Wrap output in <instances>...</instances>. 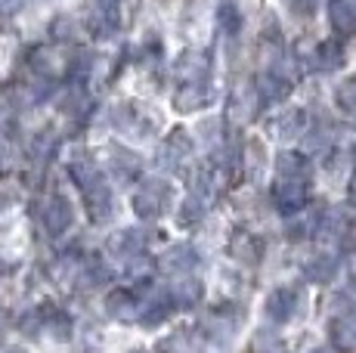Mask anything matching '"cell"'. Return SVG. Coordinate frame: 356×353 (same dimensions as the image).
<instances>
[{"label":"cell","instance_id":"obj_1","mask_svg":"<svg viewBox=\"0 0 356 353\" xmlns=\"http://www.w3.org/2000/svg\"><path fill=\"white\" fill-rule=\"evenodd\" d=\"M72 176H74V183L81 186V192H84L87 208H90V217L106 220L108 208H112V192H108V186H106V180H102L99 167L87 165V161H74V165H72Z\"/></svg>","mask_w":356,"mask_h":353},{"label":"cell","instance_id":"obj_2","mask_svg":"<svg viewBox=\"0 0 356 353\" xmlns=\"http://www.w3.org/2000/svg\"><path fill=\"white\" fill-rule=\"evenodd\" d=\"M168 205H170V186H164L161 180H149L146 186L136 192V199H134L136 214L146 217V220H152V217H161Z\"/></svg>","mask_w":356,"mask_h":353},{"label":"cell","instance_id":"obj_3","mask_svg":"<svg viewBox=\"0 0 356 353\" xmlns=\"http://www.w3.org/2000/svg\"><path fill=\"white\" fill-rule=\"evenodd\" d=\"M273 202H276V208L282 214H298L300 208L307 205V189L300 180H282L276 186V192H273Z\"/></svg>","mask_w":356,"mask_h":353},{"label":"cell","instance_id":"obj_4","mask_svg":"<svg viewBox=\"0 0 356 353\" xmlns=\"http://www.w3.org/2000/svg\"><path fill=\"white\" fill-rule=\"evenodd\" d=\"M40 217H44L47 233L59 236V233H65L68 223H72V205H68L65 199H59V195H53V199L44 202V214Z\"/></svg>","mask_w":356,"mask_h":353},{"label":"cell","instance_id":"obj_5","mask_svg":"<svg viewBox=\"0 0 356 353\" xmlns=\"http://www.w3.org/2000/svg\"><path fill=\"white\" fill-rule=\"evenodd\" d=\"M298 291L294 288H276L270 297H266V313H270L273 322H289L298 310Z\"/></svg>","mask_w":356,"mask_h":353},{"label":"cell","instance_id":"obj_6","mask_svg":"<svg viewBox=\"0 0 356 353\" xmlns=\"http://www.w3.org/2000/svg\"><path fill=\"white\" fill-rule=\"evenodd\" d=\"M332 25L341 35L356 31V0H334L332 3Z\"/></svg>","mask_w":356,"mask_h":353},{"label":"cell","instance_id":"obj_7","mask_svg":"<svg viewBox=\"0 0 356 353\" xmlns=\"http://www.w3.org/2000/svg\"><path fill=\"white\" fill-rule=\"evenodd\" d=\"M332 338H334V344H338V347L353 350L356 347V316L344 313V316L334 319V322H332Z\"/></svg>","mask_w":356,"mask_h":353},{"label":"cell","instance_id":"obj_8","mask_svg":"<svg viewBox=\"0 0 356 353\" xmlns=\"http://www.w3.org/2000/svg\"><path fill=\"white\" fill-rule=\"evenodd\" d=\"M193 263H195V251L189 245H177L164 254V270H170V273H189Z\"/></svg>","mask_w":356,"mask_h":353},{"label":"cell","instance_id":"obj_9","mask_svg":"<svg viewBox=\"0 0 356 353\" xmlns=\"http://www.w3.org/2000/svg\"><path fill=\"white\" fill-rule=\"evenodd\" d=\"M106 307H108V313L112 316H134L136 313V295L134 291H127V288H118V291H112L108 295V301H106Z\"/></svg>","mask_w":356,"mask_h":353},{"label":"cell","instance_id":"obj_10","mask_svg":"<svg viewBox=\"0 0 356 353\" xmlns=\"http://www.w3.org/2000/svg\"><path fill=\"white\" fill-rule=\"evenodd\" d=\"M170 297H174V304H180V307H189V304L198 301V295H202V285L195 279H177V285L168 291Z\"/></svg>","mask_w":356,"mask_h":353},{"label":"cell","instance_id":"obj_11","mask_svg":"<svg viewBox=\"0 0 356 353\" xmlns=\"http://www.w3.org/2000/svg\"><path fill=\"white\" fill-rule=\"evenodd\" d=\"M334 273H338V263H334V257H328V254H319L307 263V276H310L313 282H328Z\"/></svg>","mask_w":356,"mask_h":353},{"label":"cell","instance_id":"obj_12","mask_svg":"<svg viewBox=\"0 0 356 353\" xmlns=\"http://www.w3.org/2000/svg\"><path fill=\"white\" fill-rule=\"evenodd\" d=\"M40 322L47 325V329L53 331V335H59V338H65L68 331H72V319H68L63 310H53V307H44L40 310Z\"/></svg>","mask_w":356,"mask_h":353},{"label":"cell","instance_id":"obj_13","mask_svg":"<svg viewBox=\"0 0 356 353\" xmlns=\"http://www.w3.org/2000/svg\"><path fill=\"white\" fill-rule=\"evenodd\" d=\"M279 174H282L285 180H300V176H307L304 158H300V155H291V152L279 155Z\"/></svg>","mask_w":356,"mask_h":353},{"label":"cell","instance_id":"obj_14","mask_svg":"<svg viewBox=\"0 0 356 353\" xmlns=\"http://www.w3.org/2000/svg\"><path fill=\"white\" fill-rule=\"evenodd\" d=\"M143 245H146V239H140V233H134V229H127V233H121L112 239L115 254H130V251H140Z\"/></svg>","mask_w":356,"mask_h":353},{"label":"cell","instance_id":"obj_15","mask_svg":"<svg viewBox=\"0 0 356 353\" xmlns=\"http://www.w3.org/2000/svg\"><path fill=\"white\" fill-rule=\"evenodd\" d=\"M198 90H204L202 84H189L186 90L177 97V106L180 108H198V106H204L211 99V93H198Z\"/></svg>","mask_w":356,"mask_h":353},{"label":"cell","instance_id":"obj_16","mask_svg":"<svg viewBox=\"0 0 356 353\" xmlns=\"http://www.w3.org/2000/svg\"><path fill=\"white\" fill-rule=\"evenodd\" d=\"M260 87H264V99H266V103H270V99H282L285 93H289V84H285L282 78H276V74L260 78Z\"/></svg>","mask_w":356,"mask_h":353},{"label":"cell","instance_id":"obj_17","mask_svg":"<svg viewBox=\"0 0 356 353\" xmlns=\"http://www.w3.org/2000/svg\"><path fill=\"white\" fill-rule=\"evenodd\" d=\"M319 65H323V69H334V65H341V44L325 40V44L319 47Z\"/></svg>","mask_w":356,"mask_h":353},{"label":"cell","instance_id":"obj_18","mask_svg":"<svg viewBox=\"0 0 356 353\" xmlns=\"http://www.w3.org/2000/svg\"><path fill=\"white\" fill-rule=\"evenodd\" d=\"M338 106L344 108V112H356V78L344 81V84L338 87Z\"/></svg>","mask_w":356,"mask_h":353},{"label":"cell","instance_id":"obj_19","mask_svg":"<svg viewBox=\"0 0 356 353\" xmlns=\"http://www.w3.org/2000/svg\"><path fill=\"white\" fill-rule=\"evenodd\" d=\"M238 239H242V242H236V245H232V251H236L238 257H245V261L254 263L257 257H260V245H257L254 239H251V236H238Z\"/></svg>","mask_w":356,"mask_h":353},{"label":"cell","instance_id":"obj_20","mask_svg":"<svg viewBox=\"0 0 356 353\" xmlns=\"http://www.w3.org/2000/svg\"><path fill=\"white\" fill-rule=\"evenodd\" d=\"M300 127H304V112H289V115H285V121L279 124V131H282L285 137H294Z\"/></svg>","mask_w":356,"mask_h":353},{"label":"cell","instance_id":"obj_21","mask_svg":"<svg viewBox=\"0 0 356 353\" xmlns=\"http://www.w3.org/2000/svg\"><path fill=\"white\" fill-rule=\"evenodd\" d=\"M257 353H282V344L276 341L273 335H257Z\"/></svg>","mask_w":356,"mask_h":353},{"label":"cell","instance_id":"obj_22","mask_svg":"<svg viewBox=\"0 0 356 353\" xmlns=\"http://www.w3.org/2000/svg\"><path fill=\"white\" fill-rule=\"evenodd\" d=\"M220 22L227 25L229 31H236V28H238V16H236V10H232L229 3H227V6H223V10H220Z\"/></svg>","mask_w":356,"mask_h":353},{"label":"cell","instance_id":"obj_23","mask_svg":"<svg viewBox=\"0 0 356 353\" xmlns=\"http://www.w3.org/2000/svg\"><path fill=\"white\" fill-rule=\"evenodd\" d=\"M16 10V0H0V16H10Z\"/></svg>","mask_w":356,"mask_h":353},{"label":"cell","instance_id":"obj_24","mask_svg":"<svg viewBox=\"0 0 356 353\" xmlns=\"http://www.w3.org/2000/svg\"><path fill=\"white\" fill-rule=\"evenodd\" d=\"M3 325H6V316H3V310H0V331H3Z\"/></svg>","mask_w":356,"mask_h":353},{"label":"cell","instance_id":"obj_25","mask_svg":"<svg viewBox=\"0 0 356 353\" xmlns=\"http://www.w3.org/2000/svg\"><path fill=\"white\" fill-rule=\"evenodd\" d=\"M353 189H356V180H353Z\"/></svg>","mask_w":356,"mask_h":353},{"label":"cell","instance_id":"obj_26","mask_svg":"<svg viewBox=\"0 0 356 353\" xmlns=\"http://www.w3.org/2000/svg\"><path fill=\"white\" fill-rule=\"evenodd\" d=\"M319 353H325V350H319Z\"/></svg>","mask_w":356,"mask_h":353}]
</instances>
